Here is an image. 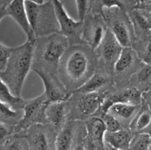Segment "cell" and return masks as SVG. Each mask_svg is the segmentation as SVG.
<instances>
[{"instance_id":"836d02e7","label":"cell","mask_w":151,"mask_h":150,"mask_svg":"<svg viewBox=\"0 0 151 150\" xmlns=\"http://www.w3.org/2000/svg\"><path fill=\"white\" fill-rule=\"evenodd\" d=\"M83 144L85 150H106V146H102L98 145L94 141L90 140L87 136H86L83 140Z\"/></svg>"},{"instance_id":"5bb4252c","label":"cell","mask_w":151,"mask_h":150,"mask_svg":"<svg viewBox=\"0 0 151 150\" xmlns=\"http://www.w3.org/2000/svg\"><path fill=\"white\" fill-rule=\"evenodd\" d=\"M32 70L42 79L44 86L43 94L49 103L69 99L72 93H69L63 86L57 74L40 68H32Z\"/></svg>"},{"instance_id":"83f0119b","label":"cell","mask_w":151,"mask_h":150,"mask_svg":"<svg viewBox=\"0 0 151 150\" xmlns=\"http://www.w3.org/2000/svg\"><path fill=\"white\" fill-rule=\"evenodd\" d=\"M0 101L8 104L14 110H23L27 100L13 95L10 88L0 78Z\"/></svg>"},{"instance_id":"1f68e13d","label":"cell","mask_w":151,"mask_h":150,"mask_svg":"<svg viewBox=\"0 0 151 150\" xmlns=\"http://www.w3.org/2000/svg\"><path fill=\"white\" fill-rule=\"evenodd\" d=\"M94 1V0H75L78 20L83 21L86 16L91 13Z\"/></svg>"},{"instance_id":"7402d4cb","label":"cell","mask_w":151,"mask_h":150,"mask_svg":"<svg viewBox=\"0 0 151 150\" xmlns=\"http://www.w3.org/2000/svg\"><path fill=\"white\" fill-rule=\"evenodd\" d=\"M84 123L86 136L98 145L106 146L105 135L107 129L103 119L97 115H94L88 117Z\"/></svg>"},{"instance_id":"f546056e","label":"cell","mask_w":151,"mask_h":150,"mask_svg":"<svg viewBox=\"0 0 151 150\" xmlns=\"http://www.w3.org/2000/svg\"><path fill=\"white\" fill-rule=\"evenodd\" d=\"M151 135L146 133L134 134L127 150H150Z\"/></svg>"},{"instance_id":"e0dca14e","label":"cell","mask_w":151,"mask_h":150,"mask_svg":"<svg viewBox=\"0 0 151 150\" xmlns=\"http://www.w3.org/2000/svg\"><path fill=\"white\" fill-rule=\"evenodd\" d=\"M7 16H10L27 35V41L35 43L36 38L31 28L27 14L25 0H12L6 7Z\"/></svg>"},{"instance_id":"6da1fadb","label":"cell","mask_w":151,"mask_h":150,"mask_svg":"<svg viewBox=\"0 0 151 150\" xmlns=\"http://www.w3.org/2000/svg\"><path fill=\"white\" fill-rule=\"evenodd\" d=\"M95 51L84 44L70 45L59 64L58 76L69 93L79 88L97 67Z\"/></svg>"},{"instance_id":"b9f144b4","label":"cell","mask_w":151,"mask_h":150,"mask_svg":"<svg viewBox=\"0 0 151 150\" xmlns=\"http://www.w3.org/2000/svg\"><path fill=\"white\" fill-rule=\"evenodd\" d=\"M136 1H137V2H138V1H140V0H136Z\"/></svg>"},{"instance_id":"603a6c76","label":"cell","mask_w":151,"mask_h":150,"mask_svg":"<svg viewBox=\"0 0 151 150\" xmlns=\"http://www.w3.org/2000/svg\"><path fill=\"white\" fill-rule=\"evenodd\" d=\"M136 0H94L91 11L95 14H102L105 10L119 9L127 13L132 11L137 6Z\"/></svg>"},{"instance_id":"3957f363","label":"cell","mask_w":151,"mask_h":150,"mask_svg":"<svg viewBox=\"0 0 151 150\" xmlns=\"http://www.w3.org/2000/svg\"><path fill=\"white\" fill-rule=\"evenodd\" d=\"M69 46V39L60 33L36 38L32 68H40L58 75L60 62Z\"/></svg>"},{"instance_id":"ee69618b","label":"cell","mask_w":151,"mask_h":150,"mask_svg":"<svg viewBox=\"0 0 151 150\" xmlns=\"http://www.w3.org/2000/svg\"><path fill=\"white\" fill-rule=\"evenodd\" d=\"M150 33H151V30H150Z\"/></svg>"},{"instance_id":"52a82bcc","label":"cell","mask_w":151,"mask_h":150,"mask_svg":"<svg viewBox=\"0 0 151 150\" xmlns=\"http://www.w3.org/2000/svg\"><path fill=\"white\" fill-rule=\"evenodd\" d=\"M105 92L79 94L72 93L69 100L70 104V120H81L94 116L101 108Z\"/></svg>"},{"instance_id":"7c38bea8","label":"cell","mask_w":151,"mask_h":150,"mask_svg":"<svg viewBox=\"0 0 151 150\" xmlns=\"http://www.w3.org/2000/svg\"><path fill=\"white\" fill-rule=\"evenodd\" d=\"M123 47L108 29L106 36L100 46L95 51L97 57V66L113 74L114 64L119 57Z\"/></svg>"},{"instance_id":"e575fe53","label":"cell","mask_w":151,"mask_h":150,"mask_svg":"<svg viewBox=\"0 0 151 150\" xmlns=\"http://www.w3.org/2000/svg\"><path fill=\"white\" fill-rule=\"evenodd\" d=\"M10 132H13L12 129L2 123H0V141L8 136Z\"/></svg>"},{"instance_id":"277c9868","label":"cell","mask_w":151,"mask_h":150,"mask_svg":"<svg viewBox=\"0 0 151 150\" xmlns=\"http://www.w3.org/2000/svg\"><path fill=\"white\" fill-rule=\"evenodd\" d=\"M27 14L35 38L60 33V26L55 13L54 7L47 0L42 4L25 0Z\"/></svg>"},{"instance_id":"5b68a950","label":"cell","mask_w":151,"mask_h":150,"mask_svg":"<svg viewBox=\"0 0 151 150\" xmlns=\"http://www.w3.org/2000/svg\"><path fill=\"white\" fill-rule=\"evenodd\" d=\"M107 27L122 47H132L135 33L128 13L119 9L105 10L102 13Z\"/></svg>"},{"instance_id":"2e32d148","label":"cell","mask_w":151,"mask_h":150,"mask_svg":"<svg viewBox=\"0 0 151 150\" xmlns=\"http://www.w3.org/2000/svg\"><path fill=\"white\" fill-rule=\"evenodd\" d=\"M114 86L113 74L103 68L97 66L94 73L79 88L72 93L91 94L107 91L108 88Z\"/></svg>"},{"instance_id":"d4e9b609","label":"cell","mask_w":151,"mask_h":150,"mask_svg":"<svg viewBox=\"0 0 151 150\" xmlns=\"http://www.w3.org/2000/svg\"><path fill=\"white\" fill-rule=\"evenodd\" d=\"M128 86L133 87L142 94L151 88V65L143 63L130 78Z\"/></svg>"},{"instance_id":"30bf717a","label":"cell","mask_w":151,"mask_h":150,"mask_svg":"<svg viewBox=\"0 0 151 150\" xmlns=\"http://www.w3.org/2000/svg\"><path fill=\"white\" fill-rule=\"evenodd\" d=\"M107 30V25L103 16L90 13L83 21L81 39L95 51L103 42Z\"/></svg>"},{"instance_id":"44dd1931","label":"cell","mask_w":151,"mask_h":150,"mask_svg":"<svg viewBox=\"0 0 151 150\" xmlns=\"http://www.w3.org/2000/svg\"><path fill=\"white\" fill-rule=\"evenodd\" d=\"M134 26L135 35H140L150 32L151 12L147 8L137 6L128 13Z\"/></svg>"},{"instance_id":"9a60e30c","label":"cell","mask_w":151,"mask_h":150,"mask_svg":"<svg viewBox=\"0 0 151 150\" xmlns=\"http://www.w3.org/2000/svg\"><path fill=\"white\" fill-rule=\"evenodd\" d=\"M142 94L133 87H127L117 90L114 92L105 93L101 104V110L107 113L108 110L115 103H130L134 104H141L142 102Z\"/></svg>"},{"instance_id":"d6986e66","label":"cell","mask_w":151,"mask_h":150,"mask_svg":"<svg viewBox=\"0 0 151 150\" xmlns=\"http://www.w3.org/2000/svg\"><path fill=\"white\" fill-rule=\"evenodd\" d=\"M140 107L141 104L115 103L109 107L107 113L116 118L124 128H128Z\"/></svg>"},{"instance_id":"ac0fdd59","label":"cell","mask_w":151,"mask_h":150,"mask_svg":"<svg viewBox=\"0 0 151 150\" xmlns=\"http://www.w3.org/2000/svg\"><path fill=\"white\" fill-rule=\"evenodd\" d=\"M70 110L69 100L50 102L46 109L47 123L58 132L67 122Z\"/></svg>"},{"instance_id":"60d3db41","label":"cell","mask_w":151,"mask_h":150,"mask_svg":"<svg viewBox=\"0 0 151 150\" xmlns=\"http://www.w3.org/2000/svg\"><path fill=\"white\" fill-rule=\"evenodd\" d=\"M147 1H149V2H150V4H151V0H147Z\"/></svg>"},{"instance_id":"ab89813d","label":"cell","mask_w":151,"mask_h":150,"mask_svg":"<svg viewBox=\"0 0 151 150\" xmlns=\"http://www.w3.org/2000/svg\"><path fill=\"white\" fill-rule=\"evenodd\" d=\"M145 8H147V7H145ZM147 10H150V11L151 12V5H150V8H147Z\"/></svg>"},{"instance_id":"74e56055","label":"cell","mask_w":151,"mask_h":150,"mask_svg":"<svg viewBox=\"0 0 151 150\" xmlns=\"http://www.w3.org/2000/svg\"><path fill=\"white\" fill-rule=\"evenodd\" d=\"M72 150H85V149H84V146H83V141L82 142L79 143V144H78V145H77Z\"/></svg>"},{"instance_id":"4316f807","label":"cell","mask_w":151,"mask_h":150,"mask_svg":"<svg viewBox=\"0 0 151 150\" xmlns=\"http://www.w3.org/2000/svg\"><path fill=\"white\" fill-rule=\"evenodd\" d=\"M23 116V110H14L8 104L0 101V123L9 126L12 130Z\"/></svg>"},{"instance_id":"ba28073f","label":"cell","mask_w":151,"mask_h":150,"mask_svg":"<svg viewBox=\"0 0 151 150\" xmlns=\"http://www.w3.org/2000/svg\"><path fill=\"white\" fill-rule=\"evenodd\" d=\"M50 103L44 94L36 98L27 100L23 107V116L19 123L13 128V132L19 134L25 132L28 128L38 124H47L46 109Z\"/></svg>"},{"instance_id":"f35d334b","label":"cell","mask_w":151,"mask_h":150,"mask_svg":"<svg viewBox=\"0 0 151 150\" xmlns=\"http://www.w3.org/2000/svg\"><path fill=\"white\" fill-rule=\"evenodd\" d=\"M29 1H33V2L38 3V4H42V3L45 2V0H29Z\"/></svg>"},{"instance_id":"7bdbcfd3","label":"cell","mask_w":151,"mask_h":150,"mask_svg":"<svg viewBox=\"0 0 151 150\" xmlns=\"http://www.w3.org/2000/svg\"><path fill=\"white\" fill-rule=\"evenodd\" d=\"M150 150H151V146H150Z\"/></svg>"},{"instance_id":"484cf974","label":"cell","mask_w":151,"mask_h":150,"mask_svg":"<svg viewBox=\"0 0 151 150\" xmlns=\"http://www.w3.org/2000/svg\"><path fill=\"white\" fill-rule=\"evenodd\" d=\"M132 48L142 63L151 65V33L135 35Z\"/></svg>"},{"instance_id":"7a4b0ae2","label":"cell","mask_w":151,"mask_h":150,"mask_svg":"<svg viewBox=\"0 0 151 150\" xmlns=\"http://www.w3.org/2000/svg\"><path fill=\"white\" fill-rule=\"evenodd\" d=\"M34 44L27 41L22 45L13 48L5 69L0 71V78L16 96H21L27 76L32 70Z\"/></svg>"},{"instance_id":"d590c367","label":"cell","mask_w":151,"mask_h":150,"mask_svg":"<svg viewBox=\"0 0 151 150\" xmlns=\"http://www.w3.org/2000/svg\"><path fill=\"white\" fill-rule=\"evenodd\" d=\"M142 98L151 109V88L149 91L142 93Z\"/></svg>"},{"instance_id":"4fadbf2b","label":"cell","mask_w":151,"mask_h":150,"mask_svg":"<svg viewBox=\"0 0 151 150\" xmlns=\"http://www.w3.org/2000/svg\"><path fill=\"white\" fill-rule=\"evenodd\" d=\"M55 131L48 124H38L28 128L25 136L30 150H55Z\"/></svg>"},{"instance_id":"ffe728a7","label":"cell","mask_w":151,"mask_h":150,"mask_svg":"<svg viewBox=\"0 0 151 150\" xmlns=\"http://www.w3.org/2000/svg\"><path fill=\"white\" fill-rule=\"evenodd\" d=\"M128 128L134 134L146 133L151 135V109L144 99Z\"/></svg>"},{"instance_id":"9c48e42d","label":"cell","mask_w":151,"mask_h":150,"mask_svg":"<svg viewBox=\"0 0 151 150\" xmlns=\"http://www.w3.org/2000/svg\"><path fill=\"white\" fill-rule=\"evenodd\" d=\"M52 4L55 13L60 26V33L69 39V44H84L81 39L83 21H75L68 15L60 0H49Z\"/></svg>"},{"instance_id":"f1b7e54d","label":"cell","mask_w":151,"mask_h":150,"mask_svg":"<svg viewBox=\"0 0 151 150\" xmlns=\"http://www.w3.org/2000/svg\"><path fill=\"white\" fill-rule=\"evenodd\" d=\"M4 150H30V147L26 136L15 134L6 140Z\"/></svg>"},{"instance_id":"8fae6325","label":"cell","mask_w":151,"mask_h":150,"mask_svg":"<svg viewBox=\"0 0 151 150\" xmlns=\"http://www.w3.org/2000/svg\"><path fill=\"white\" fill-rule=\"evenodd\" d=\"M86 136L85 123L79 120H69L57 132L55 150H72Z\"/></svg>"},{"instance_id":"cb8c5ba5","label":"cell","mask_w":151,"mask_h":150,"mask_svg":"<svg viewBox=\"0 0 151 150\" xmlns=\"http://www.w3.org/2000/svg\"><path fill=\"white\" fill-rule=\"evenodd\" d=\"M129 128H122L115 132H106L105 143L116 150H127L131 139L134 137Z\"/></svg>"},{"instance_id":"8992f818","label":"cell","mask_w":151,"mask_h":150,"mask_svg":"<svg viewBox=\"0 0 151 150\" xmlns=\"http://www.w3.org/2000/svg\"><path fill=\"white\" fill-rule=\"evenodd\" d=\"M132 47H123L119 57L113 69L114 86L119 88H127L130 78L142 64Z\"/></svg>"},{"instance_id":"8d00e7d4","label":"cell","mask_w":151,"mask_h":150,"mask_svg":"<svg viewBox=\"0 0 151 150\" xmlns=\"http://www.w3.org/2000/svg\"><path fill=\"white\" fill-rule=\"evenodd\" d=\"M6 7H7V5L5 4H3L2 5L0 6V21L4 16H7Z\"/></svg>"},{"instance_id":"4dcf8cb0","label":"cell","mask_w":151,"mask_h":150,"mask_svg":"<svg viewBox=\"0 0 151 150\" xmlns=\"http://www.w3.org/2000/svg\"><path fill=\"white\" fill-rule=\"evenodd\" d=\"M99 111H100V110L94 115H97L103 119V121L105 122L108 132H115V131H118L124 128L120 122L113 116L108 113H104V112L102 111L101 109H100V112Z\"/></svg>"},{"instance_id":"d6a6232c","label":"cell","mask_w":151,"mask_h":150,"mask_svg":"<svg viewBox=\"0 0 151 150\" xmlns=\"http://www.w3.org/2000/svg\"><path fill=\"white\" fill-rule=\"evenodd\" d=\"M13 48L4 45L0 42V71L4 70Z\"/></svg>"}]
</instances>
